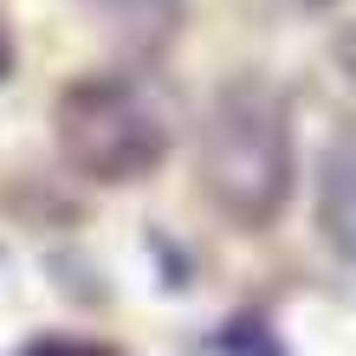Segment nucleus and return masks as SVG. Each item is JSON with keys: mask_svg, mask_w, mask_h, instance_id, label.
Segmentation results:
<instances>
[{"mask_svg": "<svg viewBox=\"0 0 356 356\" xmlns=\"http://www.w3.org/2000/svg\"><path fill=\"white\" fill-rule=\"evenodd\" d=\"M195 169L207 201L240 227H272L291 201L298 149H291V111L266 78H234L220 85L201 117Z\"/></svg>", "mask_w": 356, "mask_h": 356, "instance_id": "f257e3e1", "label": "nucleus"}, {"mask_svg": "<svg viewBox=\"0 0 356 356\" xmlns=\"http://www.w3.org/2000/svg\"><path fill=\"white\" fill-rule=\"evenodd\" d=\"M52 136H58V156L85 181H104V188L143 181L169 156V130H162L156 104L136 85H123V78H78V85H65L52 104Z\"/></svg>", "mask_w": 356, "mask_h": 356, "instance_id": "f03ea898", "label": "nucleus"}, {"mask_svg": "<svg viewBox=\"0 0 356 356\" xmlns=\"http://www.w3.org/2000/svg\"><path fill=\"white\" fill-rule=\"evenodd\" d=\"M318 227L343 259H356V130H343L324 149L318 169Z\"/></svg>", "mask_w": 356, "mask_h": 356, "instance_id": "7ed1b4c3", "label": "nucleus"}, {"mask_svg": "<svg viewBox=\"0 0 356 356\" xmlns=\"http://www.w3.org/2000/svg\"><path fill=\"white\" fill-rule=\"evenodd\" d=\"M19 356H111V350H97V343H72V337H46V343H33V350H19Z\"/></svg>", "mask_w": 356, "mask_h": 356, "instance_id": "20e7f679", "label": "nucleus"}, {"mask_svg": "<svg viewBox=\"0 0 356 356\" xmlns=\"http://www.w3.org/2000/svg\"><path fill=\"white\" fill-rule=\"evenodd\" d=\"M7 65H13V39H7V19H0V78H7Z\"/></svg>", "mask_w": 356, "mask_h": 356, "instance_id": "39448f33", "label": "nucleus"}, {"mask_svg": "<svg viewBox=\"0 0 356 356\" xmlns=\"http://www.w3.org/2000/svg\"><path fill=\"white\" fill-rule=\"evenodd\" d=\"M318 7H324V0H318Z\"/></svg>", "mask_w": 356, "mask_h": 356, "instance_id": "423d86ee", "label": "nucleus"}]
</instances>
